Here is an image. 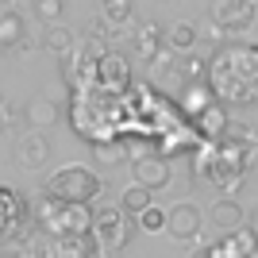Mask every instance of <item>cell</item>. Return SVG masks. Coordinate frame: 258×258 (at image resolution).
Here are the masks:
<instances>
[{
    "label": "cell",
    "instance_id": "6da1fadb",
    "mask_svg": "<svg viewBox=\"0 0 258 258\" xmlns=\"http://www.w3.org/2000/svg\"><path fill=\"white\" fill-rule=\"evenodd\" d=\"M208 93L227 108L258 104V46L227 43L208 58Z\"/></svg>",
    "mask_w": 258,
    "mask_h": 258
},
{
    "label": "cell",
    "instance_id": "7a4b0ae2",
    "mask_svg": "<svg viewBox=\"0 0 258 258\" xmlns=\"http://www.w3.org/2000/svg\"><path fill=\"white\" fill-rule=\"evenodd\" d=\"M31 212L46 235H89L93 231V212L85 205H66V201H54L50 193H39Z\"/></svg>",
    "mask_w": 258,
    "mask_h": 258
},
{
    "label": "cell",
    "instance_id": "3957f363",
    "mask_svg": "<svg viewBox=\"0 0 258 258\" xmlns=\"http://www.w3.org/2000/svg\"><path fill=\"white\" fill-rule=\"evenodd\" d=\"M131 235H135V224L127 220V212H123L119 205H104V208H97L89 239H93V250H97L100 258L119 254V250L131 243Z\"/></svg>",
    "mask_w": 258,
    "mask_h": 258
},
{
    "label": "cell",
    "instance_id": "277c9868",
    "mask_svg": "<svg viewBox=\"0 0 258 258\" xmlns=\"http://www.w3.org/2000/svg\"><path fill=\"white\" fill-rule=\"evenodd\" d=\"M46 193L54 201H66V205H89L100 197V177L85 166H62L58 173H50Z\"/></svg>",
    "mask_w": 258,
    "mask_h": 258
},
{
    "label": "cell",
    "instance_id": "5b68a950",
    "mask_svg": "<svg viewBox=\"0 0 258 258\" xmlns=\"http://www.w3.org/2000/svg\"><path fill=\"white\" fill-rule=\"evenodd\" d=\"M35 258H89L93 254V239L89 235H39L31 243Z\"/></svg>",
    "mask_w": 258,
    "mask_h": 258
},
{
    "label": "cell",
    "instance_id": "8992f818",
    "mask_svg": "<svg viewBox=\"0 0 258 258\" xmlns=\"http://www.w3.org/2000/svg\"><path fill=\"white\" fill-rule=\"evenodd\" d=\"M100 46L97 43H81L62 58V74L70 85H89V81H97V62H100Z\"/></svg>",
    "mask_w": 258,
    "mask_h": 258
},
{
    "label": "cell",
    "instance_id": "52a82bcc",
    "mask_svg": "<svg viewBox=\"0 0 258 258\" xmlns=\"http://www.w3.org/2000/svg\"><path fill=\"white\" fill-rule=\"evenodd\" d=\"M23 227H27V201L12 185H0V243L20 239Z\"/></svg>",
    "mask_w": 258,
    "mask_h": 258
},
{
    "label": "cell",
    "instance_id": "ba28073f",
    "mask_svg": "<svg viewBox=\"0 0 258 258\" xmlns=\"http://www.w3.org/2000/svg\"><path fill=\"white\" fill-rule=\"evenodd\" d=\"M212 23L224 35H243L254 23V4L250 0H224L220 8H212Z\"/></svg>",
    "mask_w": 258,
    "mask_h": 258
},
{
    "label": "cell",
    "instance_id": "9c48e42d",
    "mask_svg": "<svg viewBox=\"0 0 258 258\" xmlns=\"http://www.w3.org/2000/svg\"><path fill=\"white\" fill-rule=\"evenodd\" d=\"M127 81H131V62L116 50H104L97 62V85L108 93H119V89H127Z\"/></svg>",
    "mask_w": 258,
    "mask_h": 258
},
{
    "label": "cell",
    "instance_id": "30bf717a",
    "mask_svg": "<svg viewBox=\"0 0 258 258\" xmlns=\"http://www.w3.org/2000/svg\"><path fill=\"white\" fill-rule=\"evenodd\" d=\"M166 231H170V239H177V243H185V239H197L201 235V208L197 205H173L170 212H166Z\"/></svg>",
    "mask_w": 258,
    "mask_h": 258
},
{
    "label": "cell",
    "instance_id": "8fae6325",
    "mask_svg": "<svg viewBox=\"0 0 258 258\" xmlns=\"http://www.w3.org/2000/svg\"><path fill=\"white\" fill-rule=\"evenodd\" d=\"M131 173H135V185H147L151 193L162 189V185H170V162L158 158V154H139Z\"/></svg>",
    "mask_w": 258,
    "mask_h": 258
},
{
    "label": "cell",
    "instance_id": "7c38bea8",
    "mask_svg": "<svg viewBox=\"0 0 258 258\" xmlns=\"http://www.w3.org/2000/svg\"><path fill=\"white\" fill-rule=\"evenodd\" d=\"M46 158H50V143H46V135H39V131H31V135H23V139L16 143V162H20L27 173L43 170Z\"/></svg>",
    "mask_w": 258,
    "mask_h": 258
},
{
    "label": "cell",
    "instance_id": "4fadbf2b",
    "mask_svg": "<svg viewBox=\"0 0 258 258\" xmlns=\"http://www.w3.org/2000/svg\"><path fill=\"white\" fill-rule=\"evenodd\" d=\"M23 119L31 123V131H46V127H54V123L62 119V108L54 104V100H46V97H35L31 104L23 108Z\"/></svg>",
    "mask_w": 258,
    "mask_h": 258
},
{
    "label": "cell",
    "instance_id": "5bb4252c",
    "mask_svg": "<svg viewBox=\"0 0 258 258\" xmlns=\"http://www.w3.org/2000/svg\"><path fill=\"white\" fill-rule=\"evenodd\" d=\"M208 220H212V227H220L224 235H231V231L243 227V208H239L235 201H216V205L208 208Z\"/></svg>",
    "mask_w": 258,
    "mask_h": 258
},
{
    "label": "cell",
    "instance_id": "9a60e30c",
    "mask_svg": "<svg viewBox=\"0 0 258 258\" xmlns=\"http://www.w3.org/2000/svg\"><path fill=\"white\" fill-rule=\"evenodd\" d=\"M43 46L50 54H58V58H66V54L77 46V39H74V31L66 27V23H54V27H46V35H43Z\"/></svg>",
    "mask_w": 258,
    "mask_h": 258
},
{
    "label": "cell",
    "instance_id": "2e32d148",
    "mask_svg": "<svg viewBox=\"0 0 258 258\" xmlns=\"http://www.w3.org/2000/svg\"><path fill=\"white\" fill-rule=\"evenodd\" d=\"M16 43H23V20L12 8H0V50H12Z\"/></svg>",
    "mask_w": 258,
    "mask_h": 258
},
{
    "label": "cell",
    "instance_id": "e0dca14e",
    "mask_svg": "<svg viewBox=\"0 0 258 258\" xmlns=\"http://www.w3.org/2000/svg\"><path fill=\"white\" fill-rule=\"evenodd\" d=\"M154 205V193L151 189H147V185H127V189H123V193H119V208H123V212H147V208Z\"/></svg>",
    "mask_w": 258,
    "mask_h": 258
},
{
    "label": "cell",
    "instance_id": "ac0fdd59",
    "mask_svg": "<svg viewBox=\"0 0 258 258\" xmlns=\"http://www.w3.org/2000/svg\"><path fill=\"white\" fill-rule=\"evenodd\" d=\"M166 43H170L173 54H189L197 46V27L193 23H173L170 31H166Z\"/></svg>",
    "mask_w": 258,
    "mask_h": 258
},
{
    "label": "cell",
    "instance_id": "d6986e66",
    "mask_svg": "<svg viewBox=\"0 0 258 258\" xmlns=\"http://www.w3.org/2000/svg\"><path fill=\"white\" fill-rule=\"evenodd\" d=\"M162 39H166L162 23H143L139 35H135V43H139V54H143V58H154V54L162 50Z\"/></svg>",
    "mask_w": 258,
    "mask_h": 258
},
{
    "label": "cell",
    "instance_id": "ffe728a7",
    "mask_svg": "<svg viewBox=\"0 0 258 258\" xmlns=\"http://www.w3.org/2000/svg\"><path fill=\"white\" fill-rule=\"evenodd\" d=\"M100 8H104V23L108 27H123V23H131L135 4H131V0H100Z\"/></svg>",
    "mask_w": 258,
    "mask_h": 258
},
{
    "label": "cell",
    "instance_id": "44dd1931",
    "mask_svg": "<svg viewBox=\"0 0 258 258\" xmlns=\"http://www.w3.org/2000/svg\"><path fill=\"white\" fill-rule=\"evenodd\" d=\"M93 158L104 162V166H112V162H123V158H127V143H123V139H116V143L97 139V143H93Z\"/></svg>",
    "mask_w": 258,
    "mask_h": 258
},
{
    "label": "cell",
    "instance_id": "7402d4cb",
    "mask_svg": "<svg viewBox=\"0 0 258 258\" xmlns=\"http://www.w3.org/2000/svg\"><path fill=\"white\" fill-rule=\"evenodd\" d=\"M35 16H39L46 27L62 23V16H66V0H35Z\"/></svg>",
    "mask_w": 258,
    "mask_h": 258
},
{
    "label": "cell",
    "instance_id": "603a6c76",
    "mask_svg": "<svg viewBox=\"0 0 258 258\" xmlns=\"http://www.w3.org/2000/svg\"><path fill=\"white\" fill-rule=\"evenodd\" d=\"M227 243H231V250H239V254L243 258H254V247H258V239H254V231H243V227H239V231H231V235H227Z\"/></svg>",
    "mask_w": 258,
    "mask_h": 258
},
{
    "label": "cell",
    "instance_id": "cb8c5ba5",
    "mask_svg": "<svg viewBox=\"0 0 258 258\" xmlns=\"http://www.w3.org/2000/svg\"><path fill=\"white\" fill-rule=\"evenodd\" d=\"M177 74L185 77V85H193V81L208 77V62L205 58H185V66H177Z\"/></svg>",
    "mask_w": 258,
    "mask_h": 258
},
{
    "label": "cell",
    "instance_id": "d4e9b609",
    "mask_svg": "<svg viewBox=\"0 0 258 258\" xmlns=\"http://www.w3.org/2000/svg\"><path fill=\"white\" fill-rule=\"evenodd\" d=\"M139 227L143 231H166V212L151 205L147 212H139Z\"/></svg>",
    "mask_w": 258,
    "mask_h": 258
},
{
    "label": "cell",
    "instance_id": "484cf974",
    "mask_svg": "<svg viewBox=\"0 0 258 258\" xmlns=\"http://www.w3.org/2000/svg\"><path fill=\"white\" fill-rule=\"evenodd\" d=\"M197 123H201V127L205 131H224V116H220V112H216V108H205V112H201V116H197Z\"/></svg>",
    "mask_w": 258,
    "mask_h": 258
},
{
    "label": "cell",
    "instance_id": "4316f807",
    "mask_svg": "<svg viewBox=\"0 0 258 258\" xmlns=\"http://www.w3.org/2000/svg\"><path fill=\"white\" fill-rule=\"evenodd\" d=\"M108 31H112V27H108L104 20H97V23H89V27H85L89 39H108Z\"/></svg>",
    "mask_w": 258,
    "mask_h": 258
},
{
    "label": "cell",
    "instance_id": "83f0119b",
    "mask_svg": "<svg viewBox=\"0 0 258 258\" xmlns=\"http://www.w3.org/2000/svg\"><path fill=\"white\" fill-rule=\"evenodd\" d=\"M16 116H20V112H16V108H12L8 100L0 97V123H4V127H8V123H16Z\"/></svg>",
    "mask_w": 258,
    "mask_h": 258
},
{
    "label": "cell",
    "instance_id": "f1b7e54d",
    "mask_svg": "<svg viewBox=\"0 0 258 258\" xmlns=\"http://www.w3.org/2000/svg\"><path fill=\"white\" fill-rule=\"evenodd\" d=\"M189 258H212V247H197V250H193Z\"/></svg>",
    "mask_w": 258,
    "mask_h": 258
},
{
    "label": "cell",
    "instance_id": "f546056e",
    "mask_svg": "<svg viewBox=\"0 0 258 258\" xmlns=\"http://www.w3.org/2000/svg\"><path fill=\"white\" fill-rule=\"evenodd\" d=\"M250 231H254V239H258V212L250 216Z\"/></svg>",
    "mask_w": 258,
    "mask_h": 258
},
{
    "label": "cell",
    "instance_id": "4dcf8cb0",
    "mask_svg": "<svg viewBox=\"0 0 258 258\" xmlns=\"http://www.w3.org/2000/svg\"><path fill=\"white\" fill-rule=\"evenodd\" d=\"M0 258H12V254H4V250H0Z\"/></svg>",
    "mask_w": 258,
    "mask_h": 258
},
{
    "label": "cell",
    "instance_id": "1f68e13d",
    "mask_svg": "<svg viewBox=\"0 0 258 258\" xmlns=\"http://www.w3.org/2000/svg\"><path fill=\"white\" fill-rule=\"evenodd\" d=\"M0 4H12V0H0Z\"/></svg>",
    "mask_w": 258,
    "mask_h": 258
}]
</instances>
